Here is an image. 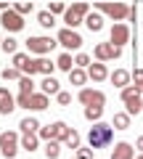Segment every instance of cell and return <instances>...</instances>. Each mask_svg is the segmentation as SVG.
Returning <instances> with one entry per match:
<instances>
[{
	"label": "cell",
	"mask_w": 143,
	"mask_h": 159,
	"mask_svg": "<svg viewBox=\"0 0 143 159\" xmlns=\"http://www.w3.org/2000/svg\"><path fill=\"white\" fill-rule=\"evenodd\" d=\"M19 90H21L24 96H32L34 93V80L32 77H21L19 80Z\"/></svg>",
	"instance_id": "obj_31"
},
{
	"label": "cell",
	"mask_w": 143,
	"mask_h": 159,
	"mask_svg": "<svg viewBox=\"0 0 143 159\" xmlns=\"http://www.w3.org/2000/svg\"><path fill=\"white\" fill-rule=\"evenodd\" d=\"M64 146H66V148H72V151H80V133H77L74 130V127H69V130H66V135H64Z\"/></svg>",
	"instance_id": "obj_18"
},
{
	"label": "cell",
	"mask_w": 143,
	"mask_h": 159,
	"mask_svg": "<svg viewBox=\"0 0 143 159\" xmlns=\"http://www.w3.org/2000/svg\"><path fill=\"white\" fill-rule=\"evenodd\" d=\"M0 43H3V40H0Z\"/></svg>",
	"instance_id": "obj_45"
},
{
	"label": "cell",
	"mask_w": 143,
	"mask_h": 159,
	"mask_svg": "<svg viewBox=\"0 0 143 159\" xmlns=\"http://www.w3.org/2000/svg\"><path fill=\"white\" fill-rule=\"evenodd\" d=\"M66 130H69V125L66 122H51V125H45V127H40V141H45V143H51V141H64V135H66Z\"/></svg>",
	"instance_id": "obj_6"
},
{
	"label": "cell",
	"mask_w": 143,
	"mask_h": 159,
	"mask_svg": "<svg viewBox=\"0 0 143 159\" xmlns=\"http://www.w3.org/2000/svg\"><path fill=\"white\" fill-rule=\"evenodd\" d=\"M37 24H40L42 29H53V27H56V19H53L51 11H40V13H37Z\"/></svg>",
	"instance_id": "obj_25"
},
{
	"label": "cell",
	"mask_w": 143,
	"mask_h": 159,
	"mask_svg": "<svg viewBox=\"0 0 143 159\" xmlns=\"http://www.w3.org/2000/svg\"><path fill=\"white\" fill-rule=\"evenodd\" d=\"M74 66L77 69H87L90 66V56H87V53H77L74 56Z\"/></svg>",
	"instance_id": "obj_36"
},
{
	"label": "cell",
	"mask_w": 143,
	"mask_h": 159,
	"mask_svg": "<svg viewBox=\"0 0 143 159\" xmlns=\"http://www.w3.org/2000/svg\"><path fill=\"white\" fill-rule=\"evenodd\" d=\"M11 8L19 13V16H27V13H32V11H34L32 3H16V6H11Z\"/></svg>",
	"instance_id": "obj_35"
},
{
	"label": "cell",
	"mask_w": 143,
	"mask_h": 159,
	"mask_svg": "<svg viewBox=\"0 0 143 159\" xmlns=\"http://www.w3.org/2000/svg\"><path fill=\"white\" fill-rule=\"evenodd\" d=\"M40 93H45V96H58V93H61V82H58L56 77H45L40 82Z\"/></svg>",
	"instance_id": "obj_16"
},
{
	"label": "cell",
	"mask_w": 143,
	"mask_h": 159,
	"mask_svg": "<svg viewBox=\"0 0 143 159\" xmlns=\"http://www.w3.org/2000/svg\"><path fill=\"white\" fill-rule=\"evenodd\" d=\"M19 130H21L24 135H29V133H34V135H37V133H40V122H37L34 117H27V119H21V122H19Z\"/></svg>",
	"instance_id": "obj_19"
},
{
	"label": "cell",
	"mask_w": 143,
	"mask_h": 159,
	"mask_svg": "<svg viewBox=\"0 0 143 159\" xmlns=\"http://www.w3.org/2000/svg\"><path fill=\"white\" fill-rule=\"evenodd\" d=\"M0 48H3L6 53H11V56H16V53H19V43L13 37H6L3 43H0Z\"/></svg>",
	"instance_id": "obj_33"
},
{
	"label": "cell",
	"mask_w": 143,
	"mask_h": 159,
	"mask_svg": "<svg viewBox=\"0 0 143 159\" xmlns=\"http://www.w3.org/2000/svg\"><path fill=\"white\" fill-rule=\"evenodd\" d=\"M122 103L127 106V114H130V117H138V114L143 111V96H141L132 85L122 90Z\"/></svg>",
	"instance_id": "obj_4"
},
{
	"label": "cell",
	"mask_w": 143,
	"mask_h": 159,
	"mask_svg": "<svg viewBox=\"0 0 143 159\" xmlns=\"http://www.w3.org/2000/svg\"><path fill=\"white\" fill-rule=\"evenodd\" d=\"M37 146H40V135H34V133H29V135H21V148L24 151H37Z\"/></svg>",
	"instance_id": "obj_22"
},
{
	"label": "cell",
	"mask_w": 143,
	"mask_h": 159,
	"mask_svg": "<svg viewBox=\"0 0 143 159\" xmlns=\"http://www.w3.org/2000/svg\"><path fill=\"white\" fill-rule=\"evenodd\" d=\"M114 130H127V127H130V114L127 111H117L114 114Z\"/></svg>",
	"instance_id": "obj_24"
},
{
	"label": "cell",
	"mask_w": 143,
	"mask_h": 159,
	"mask_svg": "<svg viewBox=\"0 0 143 159\" xmlns=\"http://www.w3.org/2000/svg\"><path fill=\"white\" fill-rule=\"evenodd\" d=\"M29 61H32V58H29V53H21V51H19L16 56H13V66H16L19 72H24V69L29 66Z\"/></svg>",
	"instance_id": "obj_30"
},
{
	"label": "cell",
	"mask_w": 143,
	"mask_h": 159,
	"mask_svg": "<svg viewBox=\"0 0 143 159\" xmlns=\"http://www.w3.org/2000/svg\"><path fill=\"white\" fill-rule=\"evenodd\" d=\"M29 109H32V111H42V109H48V96H45V93H32Z\"/></svg>",
	"instance_id": "obj_21"
},
{
	"label": "cell",
	"mask_w": 143,
	"mask_h": 159,
	"mask_svg": "<svg viewBox=\"0 0 143 159\" xmlns=\"http://www.w3.org/2000/svg\"><path fill=\"white\" fill-rule=\"evenodd\" d=\"M77 98H80L82 106H103V103H106V96H103L101 90H96V88H82V90L77 93Z\"/></svg>",
	"instance_id": "obj_8"
},
{
	"label": "cell",
	"mask_w": 143,
	"mask_h": 159,
	"mask_svg": "<svg viewBox=\"0 0 143 159\" xmlns=\"http://www.w3.org/2000/svg\"><path fill=\"white\" fill-rule=\"evenodd\" d=\"M74 159H80V157H74Z\"/></svg>",
	"instance_id": "obj_44"
},
{
	"label": "cell",
	"mask_w": 143,
	"mask_h": 159,
	"mask_svg": "<svg viewBox=\"0 0 143 159\" xmlns=\"http://www.w3.org/2000/svg\"><path fill=\"white\" fill-rule=\"evenodd\" d=\"M132 157H135V148H132L127 141L114 143V148H111V159H132Z\"/></svg>",
	"instance_id": "obj_13"
},
{
	"label": "cell",
	"mask_w": 143,
	"mask_h": 159,
	"mask_svg": "<svg viewBox=\"0 0 143 159\" xmlns=\"http://www.w3.org/2000/svg\"><path fill=\"white\" fill-rule=\"evenodd\" d=\"M61 146H64L61 141H51V143H45V148H42V151H45L48 159H58V157H61Z\"/></svg>",
	"instance_id": "obj_26"
},
{
	"label": "cell",
	"mask_w": 143,
	"mask_h": 159,
	"mask_svg": "<svg viewBox=\"0 0 143 159\" xmlns=\"http://www.w3.org/2000/svg\"><path fill=\"white\" fill-rule=\"evenodd\" d=\"M85 24H87V29H90V32H101V29H103V16H101L98 11H93L90 16L85 19Z\"/></svg>",
	"instance_id": "obj_23"
},
{
	"label": "cell",
	"mask_w": 143,
	"mask_h": 159,
	"mask_svg": "<svg viewBox=\"0 0 143 159\" xmlns=\"http://www.w3.org/2000/svg\"><path fill=\"white\" fill-rule=\"evenodd\" d=\"M130 8L127 3H96V11L98 13H106L109 19H117V21H125L130 19Z\"/></svg>",
	"instance_id": "obj_3"
},
{
	"label": "cell",
	"mask_w": 143,
	"mask_h": 159,
	"mask_svg": "<svg viewBox=\"0 0 143 159\" xmlns=\"http://www.w3.org/2000/svg\"><path fill=\"white\" fill-rule=\"evenodd\" d=\"M119 53H122V48H114L111 43H98L96 51H93V56H96V61L106 64V61H114V58H119Z\"/></svg>",
	"instance_id": "obj_9"
},
{
	"label": "cell",
	"mask_w": 143,
	"mask_h": 159,
	"mask_svg": "<svg viewBox=\"0 0 143 159\" xmlns=\"http://www.w3.org/2000/svg\"><path fill=\"white\" fill-rule=\"evenodd\" d=\"M82 21H85V19H80L77 13H72L66 8V13H64V24H66V29H74V32H77V27H80Z\"/></svg>",
	"instance_id": "obj_27"
},
{
	"label": "cell",
	"mask_w": 143,
	"mask_h": 159,
	"mask_svg": "<svg viewBox=\"0 0 143 159\" xmlns=\"http://www.w3.org/2000/svg\"><path fill=\"white\" fill-rule=\"evenodd\" d=\"M135 148H138V151L143 154V135H141V138H138V141H135Z\"/></svg>",
	"instance_id": "obj_42"
},
{
	"label": "cell",
	"mask_w": 143,
	"mask_h": 159,
	"mask_svg": "<svg viewBox=\"0 0 143 159\" xmlns=\"http://www.w3.org/2000/svg\"><path fill=\"white\" fill-rule=\"evenodd\" d=\"M132 80H135V82H132V88L143 96V69H135V72H132Z\"/></svg>",
	"instance_id": "obj_37"
},
{
	"label": "cell",
	"mask_w": 143,
	"mask_h": 159,
	"mask_svg": "<svg viewBox=\"0 0 143 159\" xmlns=\"http://www.w3.org/2000/svg\"><path fill=\"white\" fill-rule=\"evenodd\" d=\"M87 80H90V77H87V69H77V66H74L72 72H69V82H72V85H77L80 90L85 88Z\"/></svg>",
	"instance_id": "obj_17"
},
{
	"label": "cell",
	"mask_w": 143,
	"mask_h": 159,
	"mask_svg": "<svg viewBox=\"0 0 143 159\" xmlns=\"http://www.w3.org/2000/svg\"><path fill=\"white\" fill-rule=\"evenodd\" d=\"M87 77H90L93 82H103V80H109L111 74H109V69H106V64L96 61V64H90V66H87Z\"/></svg>",
	"instance_id": "obj_12"
},
{
	"label": "cell",
	"mask_w": 143,
	"mask_h": 159,
	"mask_svg": "<svg viewBox=\"0 0 143 159\" xmlns=\"http://www.w3.org/2000/svg\"><path fill=\"white\" fill-rule=\"evenodd\" d=\"M0 74H3V80H6V82H13V80H21V77H24V74L19 72L16 66H6Z\"/></svg>",
	"instance_id": "obj_32"
},
{
	"label": "cell",
	"mask_w": 143,
	"mask_h": 159,
	"mask_svg": "<svg viewBox=\"0 0 143 159\" xmlns=\"http://www.w3.org/2000/svg\"><path fill=\"white\" fill-rule=\"evenodd\" d=\"M135 159H143V154H141V157H135Z\"/></svg>",
	"instance_id": "obj_43"
},
{
	"label": "cell",
	"mask_w": 143,
	"mask_h": 159,
	"mask_svg": "<svg viewBox=\"0 0 143 159\" xmlns=\"http://www.w3.org/2000/svg\"><path fill=\"white\" fill-rule=\"evenodd\" d=\"M56 101L61 103V106H69V103H72V93H66V90H61V93H58V96H56Z\"/></svg>",
	"instance_id": "obj_39"
},
{
	"label": "cell",
	"mask_w": 143,
	"mask_h": 159,
	"mask_svg": "<svg viewBox=\"0 0 143 159\" xmlns=\"http://www.w3.org/2000/svg\"><path fill=\"white\" fill-rule=\"evenodd\" d=\"M69 11L77 13L80 19H87V16H90V6H87V3H74V6L69 8Z\"/></svg>",
	"instance_id": "obj_34"
},
{
	"label": "cell",
	"mask_w": 143,
	"mask_h": 159,
	"mask_svg": "<svg viewBox=\"0 0 143 159\" xmlns=\"http://www.w3.org/2000/svg\"><path fill=\"white\" fill-rule=\"evenodd\" d=\"M29 101H32V96H24V93L16 96V106H21V109H29Z\"/></svg>",
	"instance_id": "obj_40"
},
{
	"label": "cell",
	"mask_w": 143,
	"mask_h": 159,
	"mask_svg": "<svg viewBox=\"0 0 143 159\" xmlns=\"http://www.w3.org/2000/svg\"><path fill=\"white\" fill-rule=\"evenodd\" d=\"M77 157H80V159H90L93 151H90V148H80V151H77Z\"/></svg>",
	"instance_id": "obj_41"
},
{
	"label": "cell",
	"mask_w": 143,
	"mask_h": 159,
	"mask_svg": "<svg viewBox=\"0 0 143 159\" xmlns=\"http://www.w3.org/2000/svg\"><path fill=\"white\" fill-rule=\"evenodd\" d=\"M111 141H114V130H111V125H106V122H96V125L90 127V133H87L90 148H109Z\"/></svg>",
	"instance_id": "obj_1"
},
{
	"label": "cell",
	"mask_w": 143,
	"mask_h": 159,
	"mask_svg": "<svg viewBox=\"0 0 143 159\" xmlns=\"http://www.w3.org/2000/svg\"><path fill=\"white\" fill-rule=\"evenodd\" d=\"M16 109V98L8 93V88H0V114H11Z\"/></svg>",
	"instance_id": "obj_15"
},
{
	"label": "cell",
	"mask_w": 143,
	"mask_h": 159,
	"mask_svg": "<svg viewBox=\"0 0 143 159\" xmlns=\"http://www.w3.org/2000/svg\"><path fill=\"white\" fill-rule=\"evenodd\" d=\"M56 40H58V45H64L66 51H80L82 48V37H80V32H74V29H58V34H56Z\"/></svg>",
	"instance_id": "obj_7"
},
{
	"label": "cell",
	"mask_w": 143,
	"mask_h": 159,
	"mask_svg": "<svg viewBox=\"0 0 143 159\" xmlns=\"http://www.w3.org/2000/svg\"><path fill=\"white\" fill-rule=\"evenodd\" d=\"M0 24H3L8 32H19V29H24V19L19 16L13 8H11V11H6L3 16H0Z\"/></svg>",
	"instance_id": "obj_11"
},
{
	"label": "cell",
	"mask_w": 143,
	"mask_h": 159,
	"mask_svg": "<svg viewBox=\"0 0 143 159\" xmlns=\"http://www.w3.org/2000/svg\"><path fill=\"white\" fill-rule=\"evenodd\" d=\"M48 11H51L53 16H56V13H66V6H64L61 0H53L51 6H48Z\"/></svg>",
	"instance_id": "obj_38"
},
{
	"label": "cell",
	"mask_w": 143,
	"mask_h": 159,
	"mask_svg": "<svg viewBox=\"0 0 143 159\" xmlns=\"http://www.w3.org/2000/svg\"><path fill=\"white\" fill-rule=\"evenodd\" d=\"M111 82H114V88H119V90H125V88H130V80L132 74L127 72V69H114V74H111Z\"/></svg>",
	"instance_id": "obj_14"
},
{
	"label": "cell",
	"mask_w": 143,
	"mask_h": 159,
	"mask_svg": "<svg viewBox=\"0 0 143 159\" xmlns=\"http://www.w3.org/2000/svg\"><path fill=\"white\" fill-rule=\"evenodd\" d=\"M101 117H103V106H85V119H90L93 125L101 122Z\"/></svg>",
	"instance_id": "obj_29"
},
{
	"label": "cell",
	"mask_w": 143,
	"mask_h": 159,
	"mask_svg": "<svg viewBox=\"0 0 143 159\" xmlns=\"http://www.w3.org/2000/svg\"><path fill=\"white\" fill-rule=\"evenodd\" d=\"M56 45H58V40H53V37H29L27 40V51L34 53L37 58H42L45 53H51Z\"/></svg>",
	"instance_id": "obj_5"
},
{
	"label": "cell",
	"mask_w": 143,
	"mask_h": 159,
	"mask_svg": "<svg viewBox=\"0 0 143 159\" xmlns=\"http://www.w3.org/2000/svg\"><path fill=\"white\" fill-rule=\"evenodd\" d=\"M56 69H64V72H72V69H74V58L69 56V53H61V56L56 58Z\"/></svg>",
	"instance_id": "obj_28"
},
{
	"label": "cell",
	"mask_w": 143,
	"mask_h": 159,
	"mask_svg": "<svg viewBox=\"0 0 143 159\" xmlns=\"http://www.w3.org/2000/svg\"><path fill=\"white\" fill-rule=\"evenodd\" d=\"M127 40H130V27H127V24H114L111 32H109V43L114 48H122Z\"/></svg>",
	"instance_id": "obj_10"
},
{
	"label": "cell",
	"mask_w": 143,
	"mask_h": 159,
	"mask_svg": "<svg viewBox=\"0 0 143 159\" xmlns=\"http://www.w3.org/2000/svg\"><path fill=\"white\" fill-rule=\"evenodd\" d=\"M19 148H21V138H19V133H13V130L0 133V154H3L6 159H13L19 154Z\"/></svg>",
	"instance_id": "obj_2"
},
{
	"label": "cell",
	"mask_w": 143,
	"mask_h": 159,
	"mask_svg": "<svg viewBox=\"0 0 143 159\" xmlns=\"http://www.w3.org/2000/svg\"><path fill=\"white\" fill-rule=\"evenodd\" d=\"M34 64H37V72L45 74V77H53V69H56V61H51V58H34Z\"/></svg>",
	"instance_id": "obj_20"
}]
</instances>
